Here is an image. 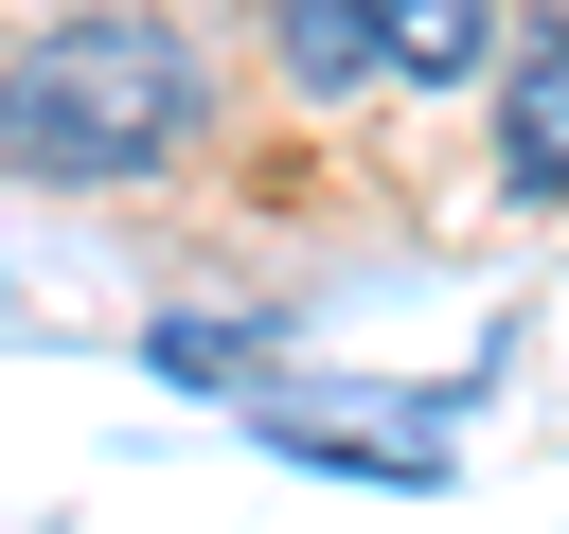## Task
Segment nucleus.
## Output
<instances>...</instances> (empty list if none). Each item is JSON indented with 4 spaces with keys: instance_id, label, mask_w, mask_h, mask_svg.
<instances>
[{
    "instance_id": "1",
    "label": "nucleus",
    "mask_w": 569,
    "mask_h": 534,
    "mask_svg": "<svg viewBox=\"0 0 569 534\" xmlns=\"http://www.w3.org/2000/svg\"><path fill=\"white\" fill-rule=\"evenodd\" d=\"M196 125H213V53H196L160 0H89V18H53V36L0 53V160H18L36 196H124V178H160Z\"/></svg>"
},
{
    "instance_id": "3",
    "label": "nucleus",
    "mask_w": 569,
    "mask_h": 534,
    "mask_svg": "<svg viewBox=\"0 0 569 534\" xmlns=\"http://www.w3.org/2000/svg\"><path fill=\"white\" fill-rule=\"evenodd\" d=\"M498 178L516 196H569V0H533L498 36Z\"/></svg>"
},
{
    "instance_id": "4",
    "label": "nucleus",
    "mask_w": 569,
    "mask_h": 534,
    "mask_svg": "<svg viewBox=\"0 0 569 534\" xmlns=\"http://www.w3.org/2000/svg\"><path fill=\"white\" fill-rule=\"evenodd\" d=\"M160 374H196V392H249V338H231V320H160Z\"/></svg>"
},
{
    "instance_id": "2",
    "label": "nucleus",
    "mask_w": 569,
    "mask_h": 534,
    "mask_svg": "<svg viewBox=\"0 0 569 534\" xmlns=\"http://www.w3.org/2000/svg\"><path fill=\"white\" fill-rule=\"evenodd\" d=\"M302 89H480L498 71V0H267Z\"/></svg>"
}]
</instances>
